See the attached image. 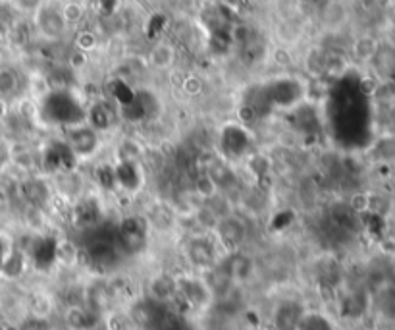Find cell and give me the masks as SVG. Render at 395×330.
Wrapping results in <instances>:
<instances>
[{"label":"cell","instance_id":"6da1fadb","mask_svg":"<svg viewBox=\"0 0 395 330\" xmlns=\"http://www.w3.org/2000/svg\"><path fill=\"white\" fill-rule=\"evenodd\" d=\"M176 286H178V300H181L197 315H205L210 313L214 303H216V296L210 290L207 278L202 277L201 272L195 270H186L176 274Z\"/></svg>","mask_w":395,"mask_h":330},{"label":"cell","instance_id":"7a4b0ae2","mask_svg":"<svg viewBox=\"0 0 395 330\" xmlns=\"http://www.w3.org/2000/svg\"><path fill=\"white\" fill-rule=\"evenodd\" d=\"M181 255L195 272H207L222 259V251L218 248L214 236L209 232L191 234L181 248Z\"/></svg>","mask_w":395,"mask_h":330},{"label":"cell","instance_id":"3957f363","mask_svg":"<svg viewBox=\"0 0 395 330\" xmlns=\"http://www.w3.org/2000/svg\"><path fill=\"white\" fill-rule=\"evenodd\" d=\"M67 149L79 160H89L98 153L103 147V134H98L97 129H93L87 122L74 124L67 128Z\"/></svg>","mask_w":395,"mask_h":330},{"label":"cell","instance_id":"277c9868","mask_svg":"<svg viewBox=\"0 0 395 330\" xmlns=\"http://www.w3.org/2000/svg\"><path fill=\"white\" fill-rule=\"evenodd\" d=\"M214 240H216L218 248L222 251V255L226 253H233L243 249L247 241V224L239 217H235L233 212L226 215L218 220L216 228H214Z\"/></svg>","mask_w":395,"mask_h":330},{"label":"cell","instance_id":"5b68a950","mask_svg":"<svg viewBox=\"0 0 395 330\" xmlns=\"http://www.w3.org/2000/svg\"><path fill=\"white\" fill-rule=\"evenodd\" d=\"M220 263L228 272V277L233 282V286L243 288V286L251 284L257 274H259V261L254 259L251 253H247L245 249H239L233 253H226L220 259Z\"/></svg>","mask_w":395,"mask_h":330},{"label":"cell","instance_id":"8992f818","mask_svg":"<svg viewBox=\"0 0 395 330\" xmlns=\"http://www.w3.org/2000/svg\"><path fill=\"white\" fill-rule=\"evenodd\" d=\"M33 23L35 30L45 41H58L64 33L67 31V23L64 22V15L60 12V8L51 6V4H43L37 12L33 14Z\"/></svg>","mask_w":395,"mask_h":330},{"label":"cell","instance_id":"52a82bcc","mask_svg":"<svg viewBox=\"0 0 395 330\" xmlns=\"http://www.w3.org/2000/svg\"><path fill=\"white\" fill-rule=\"evenodd\" d=\"M23 298H25L27 319H33L39 323H48L58 313V301L54 298V293L46 292L43 288L31 290Z\"/></svg>","mask_w":395,"mask_h":330},{"label":"cell","instance_id":"ba28073f","mask_svg":"<svg viewBox=\"0 0 395 330\" xmlns=\"http://www.w3.org/2000/svg\"><path fill=\"white\" fill-rule=\"evenodd\" d=\"M145 298L157 305H168L174 300H178V286H176V274L171 272H155L149 277L145 284Z\"/></svg>","mask_w":395,"mask_h":330},{"label":"cell","instance_id":"9c48e42d","mask_svg":"<svg viewBox=\"0 0 395 330\" xmlns=\"http://www.w3.org/2000/svg\"><path fill=\"white\" fill-rule=\"evenodd\" d=\"M18 193L25 199V203H30L33 209L43 210L53 199L54 188L53 184H48L35 174V176H27L25 180L20 182Z\"/></svg>","mask_w":395,"mask_h":330},{"label":"cell","instance_id":"30bf717a","mask_svg":"<svg viewBox=\"0 0 395 330\" xmlns=\"http://www.w3.org/2000/svg\"><path fill=\"white\" fill-rule=\"evenodd\" d=\"M60 319L66 330H93L101 324V317L85 307V303H66L60 311Z\"/></svg>","mask_w":395,"mask_h":330},{"label":"cell","instance_id":"8fae6325","mask_svg":"<svg viewBox=\"0 0 395 330\" xmlns=\"http://www.w3.org/2000/svg\"><path fill=\"white\" fill-rule=\"evenodd\" d=\"M147 64L157 72H166L176 64V49L166 41H160L157 45L150 46V51L147 53Z\"/></svg>","mask_w":395,"mask_h":330},{"label":"cell","instance_id":"7c38bea8","mask_svg":"<svg viewBox=\"0 0 395 330\" xmlns=\"http://www.w3.org/2000/svg\"><path fill=\"white\" fill-rule=\"evenodd\" d=\"M85 122L93 129H97L98 134H103V132H106V129H110L114 126V114L110 110V106L103 103V101H98V103H93L87 108Z\"/></svg>","mask_w":395,"mask_h":330},{"label":"cell","instance_id":"4fadbf2b","mask_svg":"<svg viewBox=\"0 0 395 330\" xmlns=\"http://www.w3.org/2000/svg\"><path fill=\"white\" fill-rule=\"evenodd\" d=\"M295 330H337L336 323L322 311H309L305 309L299 317Z\"/></svg>","mask_w":395,"mask_h":330},{"label":"cell","instance_id":"5bb4252c","mask_svg":"<svg viewBox=\"0 0 395 330\" xmlns=\"http://www.w3.org/2000/svg\"><path fill=\"white\" fill-rule=\"evenodd\" d=\"M222 189L218 188V184L212 180V176L209 172H205L202 170L193 182V196L199 199L201 203H207L210 199H214V197L220 193Z\"/></svg>","mask_w":395,"mask_h":330},{"label":"cell","instance_id":"9a60e30c","mask_svg":"<svg viewBox=\"0 0 395 330\" xmlns=\"http://www.w3.org/2000/svg\"><path fill=\"white\" fill-rule=\"evenodd\" d=\"M347 18H349V12L339 0L328 2L326 8H324V12H322V22L328 30H339L343 23L347 22Z\"/></svg>","mask_w":395,"mask_h":330},{"label":"cell","instance_id":"2e32d148","mask_svg":"<svg viewBox=\"0 0 395 330\" xmlns=\"http://www.w3.org/2000/svg\"><path fill=\"white\" fill-rule=\"evenodd\" d=\"M20 91V75L14 68L2 66L0 68V99L15 97Z\"/></svg>","mask_w":395,"mask_h":330},{"label":"cell","instance_id":"e0dca14e","mask_svg":"<svg viewBox=\"0 0 395 330\" xmlns=\"http://www.w3.org/2000/svg\"><path fill=\"white\" fill-rule=\"evenodd\" d=\"M380 43L370 35H363V37L355 39V43L351 46V53L357 58L358 62H370L374 58V54L378 51Z\"/></svg>","mask_w":395,"mask_h":330},{"label":"cell","instance_id":"ac0fdd59","mask_svg":"<svg viewBox=\"0 0 395 330\" xmlns=\"http://www.w3.org/2000/svg\"><path fill=\"white\" fill-rule=\"evenodd\" d=\"M373 157L384 165L395 163V134L382 135L378 141L374 143Z\"/></svg>","mask_w":395,"mask_h":330},{"label":"cell","instance_id":"d6986e66","mask_svg":"<svg viewBox=\"0 0 395 330\" xmlns=\"http://www.w3.org/2000/svg\"><path fill=\"white\" fill-rule=\"evenodd\" d=\"M60 12L64 15V22L67 23V27H70V25H77V23L85 18V10H83L82 4H77V2H67V4H64V6L60 8Z\"/></svg>","mask_w":395,"mask_h":330},{"label":"cell","instance_id":"ffe728a7","mask_svg":"<svg viewBox=\"0 0 395 330\" xmlns=\"http://www.w3.org/2000/svg\"><path fill=\"white\" fill-rule=\"evenodd\" d=\"M15 10H20L23 14H35L39 8L45 4V0H12Z\"/></svg>","mask_w":395,"mask_h":330},{"label":"cell","instance_id":"44dd1931","mask_svg":"<svg viewBox=\"0 0 395 330\" xmlns=\"http://www.w3.org/2000/svg\"><path fill=\"white\" fill-rule=\"evenodd\" d=\"M10 166V143L0 137V174Z\"/></svg>","mask_w":395,"mask_h":330},{"label":"cell","instance_id":"7402d4cb","mask_svg":"<svg viewBox=\"0 0 395 330\" xmlns=\"http://www.w3.org/2000/svg\"><path fill=\"white\" fill-rule=\"evenodd\" d=\"M6 66V54L2 53V49H0V68Z\"/></svg>","mask_w":395,"mask_h":330},{"label":"cell","instance_id":"603a6c76","mask_svg":"<svg viewBox=\"0 0 395 330\" xmlns=\"http://www.w3.org/2000/svg\"><path fill=\"white\" fill-rule=\"evenodd\" d=\"M4 205H6V203H4V201H2V199H0V210L4 209Z\"/></svg>","mask_w":395,"mask_h":330}]
</instances>
